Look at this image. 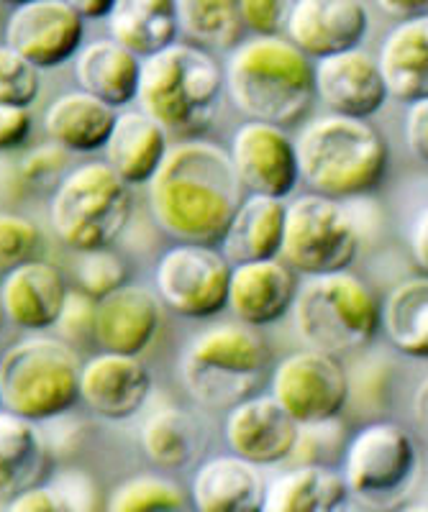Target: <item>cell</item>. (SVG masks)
Segmentation results:
<instances>
[{
    "label": "cell",
    "instance_id": "cell-9",
    "mask_svg": "<svg viewBox=\"0 0 428 512\" xmlns=\"http://www.w3.org/2000/svg\"><path fill=\"white\" fill-rule=\"evenodd\" d=\"M341 474L352 497L367 505H395L418 479V446L393 420L364 423L344 448Z\"/></svg>",
    "mask_w": 428,
    "mask_h": 512
},
{
    "label": "cell",
    "instance_id": "cell-4",
    "mask_svg": "<svg viewBox=\"0 0 428 512\" xmlns=\"http://www.w3.org/2000/svg\"><path fill=\"white\" fill-rule=\"evenodd\" d=\"M223 90V67L211 49L172 41L141 59L136 103L175 139H200L213 123Z\"/></svg>",
    "mask_w": 428,
    "mask_h": 512
},
{
    "label": "cell",
    "instance_id": "cell-1",
    "mask_svg": "<svg viewBox=\"0 0 428 512\" xmlns=\"http://www.w3.org/2000/svg\"><path fill=\"white\" fill-rule=\"evenodd\" d=\"M244 195L229 152L206 139L170 146L149 182V208L157 226L188 244H221Z\"/></svg>",
    "mask_w": 428,
    "mask_h": 512
},
{
    "label": "cell",
    "instance_id": "cell-27",
    "mask_svg": "<svg viewBox=\"0 0 428 512\" xmlns=\"http://www.w3.org/2000/svg\"><path fill=\"white\" fill-rule=\"evenodd\" d=\"M285 200L247 192L231 216L218 249L231 264L280 256L285 236Z\"/></svg>",
    "mask_w": 428,
    "mask_h": 512
},
{
    "label": "cell",
    "instance_id": "cell-10",
    "mask_svg": "<svg viewBox=\"0 0 428 512\" xmlns=\"http://www.w3.org/2000/svg\"><path fill=\"white\" fill-rule=\"evenodd\" d=\"M359 231L336 198L305 192L285 205L280 256L303 277L349 269L357 259Z\"/></svg>",
    "mask_w": 428,
    "mask_h": 512
},
{
    "label": "cell",
    "instance_id": "cell-28",
    "mask_svg": "<svg viewBox=\"0 0 428 512\" xmlns=\"http://www.w3.org/2000/svg\"><path fill=\"white\" fill-rule=\"evenodd\" d=\"M52 451L34 420L0 408V500L47 482Z\"/></svg>",
    "mask_w": 428,
    "mask_h": 512
},
{
    "label": "cell",
    "instance_id": "cell-19",
    "mask_svg": "<svg viewBox=\"0 0 428 512\" xmlns=\"http://www.w3.org/2000/svg\"><path fill=\"white\" fill-rule=\"evenodd\" d=\"M298 272L282 256L231 264L229 310L244 326L264 328L290 313Z\"/></svg>",
    "mask_w": 428,
    "mask_h": 512
},
{
    "label": "cell",
    "instance_id": "cell-50",
    "mask_svg": "<svg viewBox=\"0 0 428 512\" xmlns=\"http://www.w3.org/2000/svg\"><path fill=\"white\" fill-rule=\"evenodd\" d=\"M3 24H6V18L0 16V34H3Z\"/></svg>",
    "mask_w": 428,
    "mask_h": 512
},
{
    "label": "cell",
    "instance_id": "cell-22",
    "mask_svg": "<svg viewBox=\"0 0 428 512\" xmlns=\"http://www.w3.org/2000/svg\"><path fill=\"white\" fill-rule=\"evenodd\" d=\"M170 152V134L152 116L121 108L103 154L126 185H149Z\"/></svg>",
    "mask_w": 428,
    "mask_h": 512
},
{
    "label": "cell",
    "instance_id": "cell-43",
    "mask_svg": "<svg viewBox=\"0 0 428 512\" xmlns=\"http://www.w3.org/2000/svg\"><path fill=\"white\" fill-rule=\"evenodd\" d=\"M8 510L11 512H59L65 510L62 500H59L57 489L52 484L42 482L34 487L18 492L16 497L8 500Z\"/></svg>",
    "mask_w": 428,
    "mask_h": 512
},
{
    "label": "cell",
    "instance_id": "cell-45",
    "mask_svg": "<svg viewBox=\"0 0 428 512\" xmlns=\"http://www.w3.org/2000/svg\"><path fill=\"white\" fill-rule=\"evenodd\" d=\"M377 8L395 21L428 16V0H375Z\"/></svg>",
    "mask_w": 428,
    "mask_h": 512
},
{
    "label": "cell",
    "instance_id": "cell-5",
    "mask_svg": "<svg viewBox=\"0 0 428 512\" xmlns=\"http://www.w3.org/2000/svg\"><path fill=\"white\" fill-rule=\"evenodd\" d=\"M293 326L308 349L344 356L362 351L380 331V303L375 292L349 269L305 277L298 285Z\"/></svg>",
    "mask_w": 428,
    "mask_h": 512
},
{
    "label": "cell",
    "instance_id": "cell-3",
    "mask_svg": "<svg viewBox=\"0 0 428 512\" xmlns=\"http://www.w3.org/2000/svg\"><path fill=\"white\" fill-rule=\"evenodd\" d=\"M300 182L313 192L346 200L370 195L385 182L390 149L367 118L326 113L295 136Z\"/></svg>",
    "mask_w": 428,
    "mask_h": 512
},
{
    "label": "cell",
    "instance_id": "cell-16",
    "mask_svg": "<svg viewBox=\"0 0 428 512\" xmlns=\"http://www.w3.org/2000/svg\"><path fill=\"white\" fill-rule=\"evenodd\" d=\"M152 392V374L134 354L103 351L80 367V402L106 420H129L144 410Z\"/></svg>",
    "mask_w": 428,
    "mask_h": 512
},
{
    "label": "cell",
    "instance_id": "cell-33",
    "mask_svg": "<svg viewBox=\"0 0 428 512\" xmlns=\"http://www.w3.org/2000/svg\"><path fill=\"white\" fill-rule=\"evenodd\" d=\"M182 39L203 49H234L244 41L239 0H175Z\"/></svg>",
    "mask_w": 428,
    "mask_h": 512
},
{
    "label": "cell",
    "instance_id": "cell-44",
    "mask_svg": "<svg viewBox=\"0 0 428 512\" xmlns=\"http://www.w3.org/2000/svg\"><path fill=\"white\" fill-rule=\"evenodd\" d=\"M408 254L418 274L428 277V205L418 210L408 231Z\"/></svg>",
    "mask_w": 428,
    "mask_h": 512
},
{
    "label": "cell",
    "instance_id": "cell-7",
    "mask_svg": "<svg viewBox=\"0 0 428 512\" xmlns=\"http://www.w3.org/2000/svg\"><path fill=\"white\" fill-rule=\"evenodd\" d=\"M80 402V361L65 338L26 336L0 356V408L34 423Z\"/></svg>",
    "mask_w": 428,
    "mask_h": 512
},
{
    "label": "cell",
    "instance_id": "cell-2",
    "mask_svg": "<svg viewBox=\"0 0 428 512\" xmlns=\"http://www.w3.org/2000/svg\"><path fill=\"white\" fill-rule=\"evenodd\" d=\"M223 85L241 116L282 128L303 123L316 103L311 57L282 36L239 41L223 67Z\"/></svg>",
    "mask_w": 428,
    "mask_h": 512
},
{
    "label": "cell",
    "instance_id": "cell-21",
    "mask_svg": "<svg viewBox=\"0 0 428 512\" xmlns=\"http://www.w3.org/2000/svg\"><path fill=\"white\" fill-rule=\"evenodd\" d=\"M162 326V300L147 287H118L95 305L93 341L103 351L141 356Z\"/></svg>",
    "mask_w": 428,
    "mask_h": 512
},
{
    "label": "cell",
    "instance_id": "cell-20",
    "mask_svg": "<svg viewBox=\"0 0 428 512\" xmlns=\"http://www.w3.org/2000/svg\"><path fill=\"white\" fill-rule=\"evenodd\" d=\"M67 295L70 287L62 272L44 259H29L0 277V303L6 320L21 331L42 333L57 326Z\"/></svg>",
    "mask_w": 428,
    "mask_h": 512
},
{
    "label": "cell",
    "instance_id": "cell-29",
    "mask_svg": "<svg viewBox=\"0 0 428 512\" xmlns=\"http://www.w3.org/2000/svg\"><path fill=\"white\" fill-rule=\"evenodd\" d=\"M344 474L318 461H305L267 484L264 512H334L349 505Z\"/></svg>",
    "mask_w": 428,
    "mask_h": 512
},
{
    "label": "cell",
    "instance_id": "cell-49",
    "mask_svg": "<svg viewBox=\"0 0 428 512\" xmlns=\"http://www.w3.org/2000/svg\"><path fill=\"white\" fill-rule=\"evenodd\" d=\"M3 320H6V310H3V303H0V328H3Z\"/></svg>",
    "mask_w": 428,
    "mask_h": 512
},
{
    "label": "cell",
    "instance_id": "cell-41",
    "mask_svg": "<svg viewBox=\"0 0 428 512\" xmlns=\"http://www.w3.org/2000/svg\"><path fill=\"white\" fill-rule=\"evenodd\" d=\"M31 134V113L21 105H0V152H16Z\"/></svg>",
    "mask_w": 428,
    "mask_h": 512
},
{
    "label": "cell",
    "instance_id": "cell-15",
    "mask_svg": "<svg viewBox=\"0 0 428 512\" xmlns=\"http://www.w3.org/2000/svg\"><path fill=\"white\" fill-rule=\"evenodd\" d=\"M300 425L288 415L272 392L249 395L234 408H229L223 420V438L241 459L257 466H275L290 461Z\"/></svg>",
    "mask_w": 428,
    "mask_h": 512
},
{
    "label": "cell",
    "instance_id": "cell-25",
    "mask_svg": "<svg viewBox=\"0 0 428 512\" xmlns=\"http://www.w3.org/2000/svg\"><path fill=\"white\" fill-rule=\"evenodd\" d=\"M387 95L411 105L428 98V16L398 21L377 52Z\"/></svg>",
    "mask_w": 428,
    "mask_h": 512
},
{
    "label": "cell",
    "instance_id": "cell-37",
    "mask_svg": "<svg viewBox=\"0 0 428 512\" xmlns=\"http://www.w3.org/2000/svg\"><path fill=\"white\" fill-rule=\"evenodd\" d=\"M39 246H42V231L31 218L0 213V277H6L18 264L36 259Z\"/></svg>",
    "mask_w": 428,
    "mask_h": 512
},
{
    "label": "cell",
    "instance_id": "cell-26",
    "mask_svg": "<svg viewBox=\"0 0 428 512\" xmlns=\"http://www.w3.org/2000/svg\"><path fill=\"white\" fill-rule=\"evenodd\" d=\"M116 116L118 108L77 88L49 103L44 111V131L49 141L62 146L65 152L93 154L106 146Z\"/></svg>",
    "mask_w": 428,
    "mask_h": 512
},
{
    "label": "cell",
    "instance_id": "cell-36",
    "mask_svg": "<svg viewBox=\"0 0 428 512\" xmlns=\"http://www.w3.org/2000/svg\"><path fill=\"white\" fill-rule=\"evenodd\" d=\"M39 67L26 57L0 41V105H21L31 108L39 93H42V77Z\"/></svg>",
    "mask_w": 428,
    "mask_h": 512
},
{
    "label": "cell",
    "instance_id": "cell-30",
    "mask_svg": "<svg viewBox=\"0 0 428 512\" xmlns=\"http://www.w3.org/2000/svg\"><path fill=\"white\" fill-rule=\"evenodd\" d=\"M108 34L141 59L177 41L175 0H116L106 18Z\"/></svg>",
    "mask_w": 428,
    "mask_h": 512
},
{
    "label": "cell",
    "instance_id": "cell-11",
    "mask_svg": "<svg viewBox=\"0 0 428 512\" xmlns=\"http://www.w3.org/2000/svg\"><path fill=\"white\" fill-rule=\"evenodd\" d=\"M229 280L231 262L218 246L177 241L154 267L162 305L190 320L213 318L229 308Z\"/></svg>",
    "mask_w": 428,
    "mask_h": 512
},
{
    "label": "cell",
    "instance_id": "cell-38",
    "mask_svg": "<svg viewBox=\"0 0 428 512\" xmlns=\"http://www.w3.org/2000/svg\"><path fill=\"white\" fill-rule=\"evenodd\" d=\"M67 164H70V152H65L62 146L49 141V144L31 149L21 159L18 175H21L24 182H29V185H47V182H54V187H57L59 180L67 175Z\"/></svg>",
    "mask_w": 428,
    "mask_h": 512
},
{
    "label": "cell",
    "instance_id": "cell-47",
    "mask_svg": "<svg viewBox=\"0 0 428 512\" xmlns=\"http://www.w3.org/2000/svg\"><path fill=\"white\" fill-rule=\"evenodd\" d=\"M413 415H416V423L428 431V374L421 379L413 395Z\"/></svg>",
    "mask_w": 428,
    "mask_h": 512
},
{
    "label": "cell",
    "instance_id": "cell-32",
    "mask_svg": "<svg viewBox=\"0 0 428 512\" xmlns=\"http://www.w3.org/2000/svg\"><path fill=\"white\" fill-rule=\"evenodd\" d=\"M144 456L162 472H180L195 461L203 448V433L193 415L165 405L147 415L139 431Z\"/></svg>",
    "mask_w": 428,
    "mask_h": 512
},
{
    "label": "cell",
    "instance_id": "cell-35",
    "mask_svg": "<svg viewBox=\"0 0 428 512\" xmlns=\"http://www.w3.org/2000/svg\"><path fill=\"white\" fill-rule=\"evenodd\" d=\"M77 290L90 295L93 300L111 295L118 287H124L129 280V267L121 254L108 246V249L80 251L75 262Z\"/></svg>",
    "mask_w": 428,
    "mask_h": 512
},
{
    "label": "cell",
    "instance_id": "cell-46",
    "mask_svg": "<svg viewBox=\"0 0 428 512\" xmlns=\"http://www.w3.org/2000/svg\"><path fill=\"white\" fill-rule=\"evenodd\" d=\"M67 3H70L85 21H100V18H108V13H111L116 0H67Z\"/></svg>",
    "mask_w": 428,
    "mask_h": 512
},
{
    "label": "cell",
    "instance_id": "cell-42",
    "mask_svg": "<svg viewBox=\"0 0 428 512\" xmlns=\"http://www.w3.org/2000/svg\"><path fill=\"white\" fill-rule=\"evenodd\" d=\"M405 144L418 162L428 164V98L408 105L403 123Z\"/></svg>",
    "mask_w": 428,
    "mask_h": 512
},
{
    "label": "cell",
    "instance_id": "cell-40",
    "mask_svg": "<svg viewBox=\"0 0 428 512\" xmlns=\"http://www.w3.org/2000/svg\"><path fill=\"white\" fill-rule=\"evenodd\" d=\"M95 305H98V300H93L90 295H85V292L80 290H70L65 310H62V315H59L57 320V328L65 341H80V338L85 336L93 338Z\"/></svg>",
    "mask_w": 428,
    "mask_h": 512
},
{
    "label": "cell",
    "instance_id": "cell-14",
    "mask_svg": "<svg viewBox=\"0 0 428 512\" xmlns=\"http://www.w3.org/2000/svg\"><path fill=\"white\" fill-rule=\"evenodd\" d=\"M229 157L244 192L285 200L300 182L295 139L275 123H241L231 136Z\"/></svg>",
    "mask_w": 428,
    "mask_h": 512
},
{
    "label": "cell",
    "instance_id": "cell-17",
    "mask_svg": "<svg viewBox=\"0 0 428 512\" xmlns=\"http://www.w3.org/2000/svg\"><path fill=\"white\" fill-rule=\"evenodd\" d=\"M313 80L316 98L339 116L370 118L390 98L377 57L359 47L316 59Z\"/></svg>",
    "mask_w": 428,
    "mask_h": 512
},
{
    "label": "cell",
    "instance_id": "cell-18",
    "mask_svg": "<svg viewBox=\"0 0 428 512\" xmlns=\"http://www.w3.org/2000/svg\"><path fill=\"white\" fill-rule=\"evenodd\" d=\"M370 31L362 0H295L285 34L311 59L359 47Z\"/></svg>",
    "mask_w": 428,
    "mask_h": 512
},
{
    "label": "cell",
    "instance_id": "cell-31",
    "mask_svg": "<svg viewBox=\"0 0 428 512\" xmlns=\"http://www.w3.org/2000/svg\"><path fill=\"white\" fill-rule=\"evenodd\" d=\"M387 344L411 359H428V277L403 280L380 303Z\"/></svg>",
    "mask_w": 428,
    "mask_h": 512
},
{
    "label": "cell",
    "instance_id": "cell-23",
    "mask_svg": "<svg viewBox=\"0 0 428 512\" xmlns=\"http://www.w3.org/2000/svg\"><path fill=\"white\" fill-rule=\"evenodd\" d=\"M264 492L259 466L231 451L198 466L190 500L200 512H254L264 507Z\"/></svg>",
    "mask_w": 428,
    "mask_h": 512
},
{
    "label": "cell",
    "instance_id": "cell-13",
    "mask_svg": "<svg viewBox=\"0 0 428 512\" xmlns=\"http://www.w3.org/2000/svg\"><path fill=\"white\" fill-rule=\"evenodd\" d=\"M85 18L67 0H26L11 6L3 41L39 70H54L83 47Z\"/></svg>",
    "mask_w": 428,
    "mask_h": 512
},
{
    "label": "cell",
    "instance_id": "cell-24",
    "mask_svg": "<svg viewBox=\"0 0 428 512\" xmlns=\"http://www.w3.org/2000/svg\"><path fill=\"white\" fill-rule=\"evenodd\" d=\"M80 90L95 95L113 108L136 103L141 77V57L116 39H95L80 47L72 59Z\"/></svg>",
    "mask_w": 428,
    "mask_h": 512
},
{
    "label": "cell",
    "instance_id": "cell-12",
    "mask_svg": "<svg viewBox=\"0 0 428 512\" xmlns=\"http://www.w3.org/2000/svg\"><path fill=\"white\" fill-rule=\"evenodd\" d=\"M270 392L298 425H321L349 405V374L339 356L305 346L277 361Z\"/></svg>",
    "mask_w": 428,
    "mask_h": 512
},
{
    "label": "cell",
    "instance_id": "cell-39",
    "mask_svg": "<svg viewBox=\"0 0 428 512\" xmlns=\"http://www.w3.org/2000/svg\"><path fill=\"white\" fill-rule=\"evenodd\" d=\"M295 0H239L244 29L254 36H280Z\"/></svg>",
    "mask_w": 428,
    "mask_h": 512
},
{
    "label": "cell",
    "instance_id": "cell-8",
    "mask_svg": "<svg viewBox=\"0 0 428 512\" xmlns=\"http://www.w3.org/2000/svg\"><path fill=\"white\" fill-rule=\"evenodd\" d=\"M267 346L244 323H221L193 338L180 359L185 390L200 405L229 410L254 395L267 369Z\"/></svg>",
    "mask_w": 428,
    "mask_h": 512
},
{
    "label": "cell",
    "instance_id": "cell-6",
    "mask_svg": "<svg viewBox=\"0 0 428 512\" xmlns=\"http://www.w3.org/2000/svg\"><path fill=\"white\" fill-rule=\"evenodd\" d=\"M134 213L131 185L106 162L70 169L49 200V226L70 251L108 249L121 239Z\"/></svg>",
    "mask_w": 428,
    "mask_h": 512
},
{
    "label": "cell",
    "instance_id": "cell-48",
    "mask_svg": "<svg viewBox=\"0 0 428 512\" xmlns=\"http://www.w3.org/2000/svg\"><path fill=\"white\" fill-rule=\"evenodd\" d=\"M0 3H8V6H18V3H26V0H0Z\"/></svg>",
    "mask_w": 428,
    "mask_h": 512
},
{
    "label": "cell",
    "instance_id": "cell-34",
    "mask_svg": "<svg viewBox=\"0 0 428 512\" xmlns=\"http://www.w3.org/2000/svg\"><path fill=\"white\" fill-rule=\"evenodd\" d=\"M188 505L180 484L159 474H139L116 484L106 507L111 512H141V510H182Z\"/></svg>",
    "mask_w": 428,
    "mask_h": 512
}]
</instances>
